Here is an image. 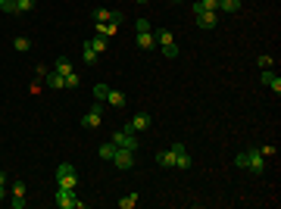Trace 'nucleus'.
Wrapping results in <instances>:
<instances>
[{"instance_id":"72a5a7b5","label":"nucleus","mask_w":281,"mask_h":209,"mask_svg":"<svg viewBox=\"0 0 281 209\" xmlns=\"http://www.w3.org/2000/svg\"><path fill=\"white\" fill-rule=\"evenodd\" d=\"M25 206V197H13V209H22Z\"/></svg>"},{"instance_id":"bb28decb","label":"nucleus","mask_w":281,"mask_h":209,"mask_svg":"<svg viewBox=\"0 0 281 209\" xmlns=\"http://www.w3.org/2000/svg\"><path fill=\"white\" fill-rule=\"evenodd\" d=\"M34 9V0H16V13H31Z\"/></svg>"},{"instance_id":"f704fd0d","label":"nucleus","mask_w":281,"mask_h":209,"mask_svg":"<svg viewBox=\"0 0 281 209\" xmlns=\"http://www.w3.org/2000/svg\"><path fill=\"white\" fill-rule=\"evenodd\" d=\"M3 188H6V175L0 172V200H3Z\"/></svg>"},{"instance_id":"c85d7f7f","label":"nucleus","mask_w":281,"mask_h":209,"mask_svg":"<svg viewBox=\"0 0 281 209\" xmlns=\"http://www.w3.org/2000/svg\"><path fill=\"white\" fill-rule=\"evenodd\" d=\"M63 85H66V88H78V75H75V72L63 75Z\"/></svg>"},{"instance_id":"6e6552de","label":"nucleus","mask_w":281,"mask_h":209,"mask_svg":"<svg viewBox=\"0 0 281 209\" xmlns=\"http://www.w3.org/2000/svg\"><path fill=\"white\" fill-rule=\"evenodd\" d=\"M94 22H113V25H119L122 13H119V9H103V6H97V9H94Z\"/></svg>"},{"instance_id":"1a4fd4ad","label":"nucleus","mask_w":281,"mask_h":209,"mask_svg":"<svg viewBox=\"0 0 281 209\" xmlns=\"http://www.w3.org/2000/svg\"><path fill=\"white\" fill-rule=\"evenodd\" d=\"M144 128H150V112H138L132 122L125 125V131H132V134H138V131H144Z\"/></svg>"},{"instance_id":"dca6fc26","label":"nucleus","mask_w":281,"mask_h":209,"mask_svg":"<svg viewBox=\"0 0 281 209\" xmlns=\"http://www.w3.org/2000/svg\"><path fill=\"white\" fill-rule=\"evenodd\" d=\"M203 9H216L219 13V0H194V13H203Z\"/></svg>"},{"instance_id":"2eb2a0df","label":"nucleus","mask_w":281,"mask_h":209,"mask_svg":"<svg viewBox=\"0 0 281 209\" xmlns=\"http://www.w3.org/2000/svg\"><path fill=\"white\" fill-rule=\"evenodd\" d=\"M153 38H156V47H169V44H175V38H172V31H169V28H159Z\"/></svg>"},{"instance_id":"f8f14e48","label":"nucleus","mask_w":281,"mask_h":209,"mask_svg":"<svg viewBox=\"0 0 281 209\" xmlns=\"http://www.w3.org/2000/svg\"><path fill=\"white\" fill-rule=\"evenodd\" d=\"M138 47H144V50H156V38H153V31H140V34H138Z\"/></svg>"},{"instance_id":"6ab92c4d","label":"nucleus","mask_w":281,"mask_h":209,"mask_svg":"<svg viewBox=\"0 0 281 209\" xmlns=\"http://www.w3.org/2000/svg\"><path fill=\"white\" fill-rule=\"evenodd\" d=\"M44 81H47V85H50V91H60V88H66V85H63V75H60V72H50V75H44Z\"/></svg>"},{"instance_id":"423d86ee","label":"nucleus","mask_w":281,"mask_h":209,"mask_svg":"<svg viewBox=\"0 0 281 209\" xmlns=\"http://www.w3.org/2000/svg\"><path fill=\"white\" fill-rule=\"evenodd\" d=\"M113 144H116V147H122V150H138V147H140V144H138V137H135L132 131H125V128L113 134Z\"/></svg>"},{"instance_id":"2f4dec72","label":"nucleus","mask_w":281,"mask_h":209,"mask_svg":"<svg viewBox=\"0 0 281 209\" xmlns=\"http://www.w3.org/2000/svg\"><path fill=\"white\" fill-rule=\"evenodd\" d=\"M135 31H138V34H140V31H150V22H147V19H138V22H135Z\"/></svg>"},{"instance_id":"e433bc0d","label":"nucleus","mask_w":281,"mask_h":209,"mask_svg":"<svg viewBox=\"0 0 281 209\" xmlns=\"http://www.w3.org/2000/svg\"><path fill=\"white\" fill-rule=\"evenodd\" d=\"M172 3H181V0H172Z\"/></svg>"},{"instance_id":"4be33fe9","label":"nucleus","mask_w":281,"mask_h":209,"mask_svg":"<svg viewBox=\"0 0 281 209\" xmlns=\"http://www.w3.org/2000/svg\"><path fill=\"white\" fill-rule=\"evenodd\" d=\"M107 103H110V106H125V97L119 94V91H113V88H110V94H107Z\"/></svg>"},{"instance_id":"c9c22d12","label":"nucleus","mask_w":281,"mask_h":209,"mask_svg":"<svg viewBox=\"0 0 281 209\" xmlns=\"http://www.w3.org/2000/svg\"><path fill=\"white\" fill-rule=\"evenodd\" d=\"M138 3H150V0H138Z\"/></svg>"},{"instance_id":"a878e982","label":"nucleus","mask_w":281,"mask_h":209,"mask_svg":"<svg viewBox=\"0 0 281 209\" xmlns=\"http://www.w3.org/2000/svg\"><path fill=\"white\" fill-rule=\"evenodd\" d=\"M138 200H140L138 194H128V197H122V200H119V209H132V206H135Z\"/></svg>"},{"instance_id":"393cba45","label":"nucleus","mask_w":281,"mask_h":209,"mask_svg":"<svg viewBox=\"0 0 281 209\" xmlns=\"http://www.w3.org/2000/svg\"><path fill=\"white\" fill-rule=\"evenodd\" d=\"M13 47L25 53V50H31V41H28V38H22V34H19V38H13Z\"/></svg>"},{"instance_id":"c756f323","label":"nucleus","mask_w":281,"mask_h":209,"mask_svg":"<svg viewBox=\"0 0 281 209\" xmlns=\"http://www.w3.org/2000/svg\"><path fill=\"white\" fill-rule=\"evenodd\" d=\"M162 50V56H169V60H175V56H178V47H175V44H169V47H159Z\"/></svg>"},{"instance_id":"412c9836","label":"nucleus","mask_w":281,"mask_h":209,"mask_svg":"<svg viewBox=\"0 0 281 209\" xmlns=\"http://www.w3.org/2000/svg\"><path fill=\"white\" fill-rule=\"evenodd\" d=\"M107 41H110V38H103V34H94L88 44H91V47L97 50V53H103V50H107Z\"/></svg>"},{"instance_id":"20e7f679","label":"nucleus","mask_w":281,"mask_h":209,"mask_svg":"<svg viewBox=\"0 0 281 209\" xmlns=\"http://www.w3.org/2000/svg\"><path fill=\"white\" fill-rule=\"evenodd\" d=\"M172 153H175V169L187 172V169L194 166V159H191V153H187V147H184V144H175V147H172Z\"/></svg>"},{"instance_id":"b1692460","label":"nucleus","mask_w":281,"mask_h":209,"mask_svg":"<svg viewBox=\"0 0 281 209\" xmlns=\"http://www.w3.org/2000/svg\"><path fill=\"white\" fill-rule=\"evenodd\" d=\"M116 31L113 22H97V34H103V38H110V34Z\"/></svg>"},{"instance_id":"7c9ffc66","label":"nucleus","mask_w":281,"mask_h":209,"mask_svg":"<svg viewBox=\"0 0 281 209\" xmlns=\"http://www.w3.org/2000/svg\"><path fill=\"white\" fill-rule=\"evenodd\" d=\"M13 197H25V181H13Z\"/></svg>"},{"instance_id":"4468645a","label":"nucleus","mask_w":281,"mask_h":209,"mask_svg":"<svg viewBox=\"0 0 281 209\" xmlns=\"http://www.w3.org/2000/svg\"><path fill=\"white\" fill-rule=\"evenodd\" d=\"M53 72L69 75V72H75V69H72V63H69V56H56V63H53Z\"/></svg>"},{"instance_id":"39448f33","label":"nucleus","mask_w":281,"mask_h":209,"mask_svg":"<svg viewBox=\"0 0 281 209\" xmlns=\"http://www.w3.org/2000/svg\"><path fill=\"white\" fill-rule=\"evenodd\" d=\"M110 162H113L116 169H122V172H125V169H132V166H135V150H122V147H119V150H116V156H113Z\"/></svg>"},{"instance_id":"cd10ccee","label":"nucleus","mask_w":281,"mask_h":209,"mask_svg":"<svg viewBox=\"0 0 281 209\" xmlns=\"http://www.w3.org/2000/svg\"><path fill=\"white\" fill-rule=\"evenodd\" d=\"M0 9L13 16V13H16V0H0Z\"/></svg>"},{"instance_id":"0eeeda50","label":"nucleus","mask_w":281,"mask_h":209,"mask_svg":"<svg viewBox=\"0 0 281 209\" xmlns=\"http://www.w3.org/2000/svg\"><path fill=\"white\" fill-rule=\"evenodd\" d=\"M81 128H88V131H91V128H100V100L94 103L85 115H81Z\"/></svg>"},{"instance_id":"ddd939ff","label":"nucleus","mask_w":281,"mask_h":209,"mask_svg":"<svg viewBox=\"0 0 281 209\" xmlns=\"http://www.w3.org/2000/svg\"><path fill=\"white\" fill-rule=\"evenodd\" d=\"M156 166L175 169V153H172V150H159V153H156Z\"/></svg>"},{"instance_id":"5701e85b","label":"nucleus","mask_w":281,"mask_h":209,"mask_svg":"<svg viewBox=\"0 0 281 209\" xmlns=\"http://www.w3.org/2000/svg\"><path fill=\"white\" fill-rule=\"evenodd\" d=\"M107 94H110V85H103V81H97V85H94V97H97L100 103L107 100Z\"/></svg>"},{"instance_id":"9b49d317","label":"nucleus","mask_w":281,"mask_h":209,"mask_svg":"<svg viewBox=\"0 0 281 209\" xmlns=\"http://www.w3.org/2000/svg\"><path fill=\"white\" fill-rule=\"evenodd\" d=\"M260 78H263V85H266V88H272L275 94H281V78L272 72V69H263V75H260Z\"/></svg>"},{"instance_id":"7ed1b4c3","label":"nucleus","mask_w":281,"mask_h":209,"mask_svg":"<svg viewBox=\"0 0 281 209\" xmlns=\"http://www.w3.org/2000/svg\"><path fill=\"white\" fill-rule=\"evenodd\" d=\"M56 206H60V209H81V206H85V203H81V200H75V191L72 188H56Z\"/></svg>"},{"instance_id":"9d476101","label":"nucleus","mask_w":281,"mask_h":209,"mask_svg":"<svg viewBox=\"0 0 281 209\" xmlns=\"http://www.w3.org/2000/svg\"><path fill=\"white\" fill-rule=\"evenodd\" d=\"M197 22H200V28H216L219 25V13L216 9H203V13H194Z\"/></svg>"},{"instance_id":"f257e3e1","label":"nucleus","mask_w":281,"mask_h":209,"mask_svg":"<svg viewBox=\"0 0 281 209\" xmlns=\"http://www.w3.org/2000/svg\"><path fill=\"white\" fill-rule=\"evenodd\" d=\"M234 166H238V169H250L253 175H263V172H266V156L260 153V150H250V153H238V156H234Z\"/></svg>"},{"instance_id":"f3484780","label":"nucleus","mask_w":281,"mask_h":209,"mask_svg":"<svg viewBox=\"0 0 281 209\" xmlns=\"http://www.w3.org/2000/svg\"><path fill=\"white\" fill-rule=\"evenodd\" d=\"M241 0H219V13H238Z\"/></svg>"},{"instance_id":"a211bd4d","label":"nucleus","mask_w":281,"mask_h":209,"mask_svg":"<svg viewBox=\"0 0 281 209\" xmlns=\"http://www.w3.org/2000/svg\"><path fill=\"white\" fill-rule=\"evenodd\" d=\"M81 60H85V66H94L97 63V50H94L91 44H85V47H81Z\"/></svg>"},{"instance_id":"f03ea898","label":"nucleus","mask_w":281,"mask_h":209,"mask_svg":"<svg viewBox=\"0 0 281 209\" xmlns=\"http://www.w3.org/2000/svg\"><path fill=\"white\" fill-rule=\"evenodd\" d=\"M75 184H78L75 166H69V162H63V166L56 169V188H72V191H75Z\"/></svg>"},{"instance_id":"473e14b6","label":"nucleus","mask_w":281,"mask_h":209,"mask_svg":"<svg viewBox=\"0 0 281 209\" xmlns=\"http://www.w3.org/2000/svg\"><path fill=\"white\" fill-rule=\"evenodd\" d=\"M260 69H272V56H260Z\"/></svg>"},{"instance_id":"aec40b11","label":"nucleus","mask_w":281,"mask_h":209,"mask_svg":"<svg viewBox=\"0 0 281 209\" xmlns=\"http://www.w3.org/2000/svg\"><path fill=\"white\" fill-rule=\"evenodd\" d=\"M116 150H119V147H116L113 141H107V144H100V159H107V162H110V159L116 156Z\"/></svg>"}]
</instances>
